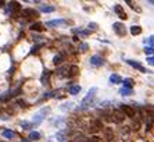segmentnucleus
<instances>
[{"instance_id": "obj_1", "label": "nucleus", "mask_w": 154, "mask_h": 142, "mask_svg": "<svg viewBox=\"0 0 154 142\" xmlns=\"http://www.w3.org/2000/svg\"><path fill=\"white\" fill-rule=\"evenodd\" d=\"M96 92H97V88H90L88 95L85 96V99L82 100V109H88L93 105V100H94V96H96Z\"/></svg>"}, {"instance_id": "obj_2", "label": "nucleus", "mask_w": 154, "mask_h": 142, "mask_svg": "<svg viewBox=\"0 0 154 142\" xmlns=\"http://www.w3.org/2000/svg\"><path fill=\"white\" fill-rule=\"evenodd\" d=\"M49 113H50V107H43V109L39 110V111L33 116V121H32V123H33V124H39V123H42Z\"/></svg>"}, {"instance_id": "obj_3", "label": "nucleus", "mask_w": 154, "mask_h": 142, "mask_svg": "<svg viewBox=\"0 0 154 142\" xmlns=\"http://www.w3.org/2000/svg\"><path fill=\"white\" fill-rule=\"evenodd\" d=\"M70 135H72L71 130L64 128V130H61V131H58L57 134H56V138H57V141L58 142H67L68 141V138H70Z\"/></svg>"}, {"instance_id": "obj_4", "label": "nucleus", "mask_w": 154, "mask_h": 142, "mask_svg": "<svg viewBox=\"0 0 154 142\" xmlns=\"http://www.w3.org/2000/svg\"><path fill=\"white\" fill-rule=\"evenodd\" d=\"M20 10H21V4L18 1H10V3H7V7H6V13L7 14L14 15L15 13H18Z\"/></svg>"}, {"instance_id": "obj_5", "label": "nucleus", "mask_w": 154, "mask_h": 142, "mask_svg": "<svg viewBox=\"0 0 154 142\" xmlns=\"http://www.w3.org/2000/svg\"><path fill=\"white\" fill-rule=\"evenodd\" d=\"M104 63H106V60L103 59L102 56L94 55L90 57V64H92L93 67H102V66H104Z\"/></svg>"}, {"instance_id": "obj_6", "label": "nucleus", "mask_w": 154, "mask_h": 142, "mask_svg": "<svg viewBox=\"0 0 154 142\" xmlns=\"http://www.w3.org/2000/svg\"><path fill=\"white\" fill-rule=\"evenodd\" d=\"M113 28H114V32L117 33L118 36H125L126 29H125V25H123L122 22H115L113 25Z\"/></svg>"}, {"instance_id": "obj_7", "label": "nucleus", "mask_w": 154, "mask_h": 142, "mask_svg": "<svg viewBox=\"0 0 154 142\" xmlns=\"http://www.w3.org/2000/svg\"><path fill=\"white\" fill-rule=\"evenodd\" d=\"M121 111L128 117H133L135 116V109L129 105H121Z\"/></svg>"}, {"instance_id": "obj_8", "label": "nucleus", "mask_w": 154, "mask_h": 142, "mask_svg": "<svg viewBox=\"0 0 154 142\" xmlns=\"http://www.w3.org/2000/svg\"><path fill=\"white\" fill-rule=\"evenodd\" d=\"M114 11L118 14V17H119L121 20H126V18H128V17H126V13L123 11L121 4H115V6H114Z\"/></svg>"}, {"instance_id": "obj_9", "label": "nucleus", "mask_w": 154, "mask_h": 142, "mask_svg": "<svg viewBox=\"0 0 154 142\" xmlns=\"http://www.w3.org/2000/svg\"><path fill=\"white\" fill-rule=\"evenodd\" d=\"M113 121H115V123H122L123 120H125V114H123L121 110H115L113 113Z\"/></svg>"}, {"instance_id": "obj_10", "label": "nucleus", "mask_w": 154, "mask_h": 142, "mask_svg": "<svg viewBox=\"0 0 154 142\" xmlns=\"http://www.w3.org/2000/svg\"><path fill=\"white\" fill-rule=\"evenodd\" d=\"M126 63H128L129 66H132L133 68H136V70L142 71V73H147V70H146V68H144L140 63H137V61H135V60H126Z\"/></svg>"}, {"instance_id": "obj_11", "label": "nucleus", "mask_w": 154, "mask_h": 142, "mask_svg": "<svg viewBox=\"0 0 154 142\" xmlns=\"http://www.w3.org/2000/svg\"><path fill=\"white\" fill-rule=\"evenodd\" d=\"M22 17H25V18H36L38 13L33 11L32 9H25V10L22 11Z\"/></svg>"}, {"instance_id": "obj_12", "label": "nucleus", "mask_w": 154, "mask_h": 142, "mask_svg": "<svg viewBox=\"0 0 154 142\" xmlns=\"http://www.w3.org/2000/svg\"><path fill=\"white\" fill-rule=\"evenodd\" d=\"M56 73H57L58 77H68L70 75V66H62L61 68H58Z\"/></svg>"}, {"instance_id": "obj_13", "label": "nucleus", "mask_w": 154, "mask_h": 142, "mask_svg": "<svg viewBox=\"0 0 154 142\" xmlns=\"http://www.w3.org/2000/svg\"><path fill=\"white\" fill-rule=\"evenodd\" d=\"M64 24H65L64 20H51V21L46 22L47 27H60V25H64Z\"/></svg>"}, {"instance_id": "obj_14", "label": "nucleus", "mask_w": 154, "mask_h": 142, "mask_svg": "<svg viewBox=\"0 0 154 142\" xmlns=\"http://www.w3.org/2000/svg\"><path fill=\"white\" fill-rule=\"evenodd\" d=\"M72 33H81L83 36H89L90 35V31L89 29H82V28H72Z\"/></svg>"}, {"instance_id": "obj_15", "label": "nucleus", "mask_w": 154, "mask_h": 142, "mask_svg": "<svg viewBox=\"0 0 154 142\" xmlns=\"http://www.w3.org/2000/svg\"><path fill=\"white\" fill-rule=\"evenodd\" d=\"M29 29L31 31H36V32H40L44 28H43V25H42L40 22H35V24H32L31 27H29Z\"/></svg>"}, {"instance_id": "obj_16", "label": "nucleus", "mask_w": 154, "mask_h": 142, "mask_svg": "<svg viewBox=\"0 0 154 142\" xmlns=\"http://www.w3.org/2000/svg\"><path fill=\"white\" fill-rule=\"evenodd\" d=\"M1 135H3L4 138H7V139H13V138L15 137V132L11 131V130H3Z\"/></svg>"}, {"instance_id": "obj_17", "label": "nucleus", "mask_w": 154, "mask_h": 142, "mask_svg": "<svg viewBox=\"0 0 154 142\" xmlns=\"http://www.w3.org/2000/svg\"><path fill=\"white\" fill-rule=\"evenodd\" d=\"M129 31H131V33H132L133 36H136V35H140V33H142V28H140L139 25H133V27L129 28Z\"/></svg>"}, {"instance_id": "obj_18", "label": "nucleus", "mask_w": 154, "mask_h": 142, "mask_svg": "<svg viewBox=\"0 0 154 142\" xmlns=\"http://www.w3.org/2000/svg\"><path fill=\"white\" fill-rule=\"evenodd\" d=\"M122 82H123V88H128V89H132V87H133V84H135L132 78H125Z\"/></svg>"}, {"instance_id": "obj_19", "label": "nucleus", "mask_w": 154, "mask_h": 142, "mask_svg": "<svg viewBox=\"0 0 154 142\" xmlns=\"http://www.w3.org/2000/svg\"><path fill=\"white\" fill-rule=\"evenodd\" d=\"M39 9H40L42 13H53V11L56 10V7H54V6H47V4H44V6H40Z\"/></svg>"}, {"instance_id": "obj_20", "label": "nucleus", "mask_w": 154, "mask_h": 142, "mask_svg": "<svg viewBox=\"0 0 154 142\" xmlns=\"http://www.w3.org/2000/svg\"><path fill=\"white\" fill-rule=\"evenodd\" d=\"M122 79H121V77L118 75V74H111L110 75V82L111 84H119Z\"/></svg>"}, {"instance_id": "obj_21", "label": "nucleus", "mask_w": 154, "mask_h": 142, "mask_svg": "<svg viewBox=\"0 0 154 142\" xmlns=\"http://www.w3.org/2000/svg\"><path fill=\"white\" fill-rule=\"evenodd\" d=\"M29 138L33 139V141H38V139H40L42 138V134L40 132H36V131H31L29 132Z\"/></svg>"}, {"instance_id": "obj_22", "label": "nucleus", "mask_w": 154, "mask_h": 142, "mask_svg": "<svg viewBox=\"0 0 154 142\" xmlns=\"http://www.w3.org/2000/svg\"><path fill=\"white\" fill-rule=\"evenodd\" d=\"M62 60H64V59H62L61 55H56L54 57H53V63H54L56 66H60V64L62 63Z\"/></svg>"}, {"instance_id": "obj_23", "label": "nucleus", "mask_w": 154, "mask_h": 142, "mask_svg": "<svg viewBox=\"0 0 154 142\" xmlns=\"http://www.w3.org/2000/svg\"><path fill=\"white\" fill-rule=\"evenodd\" d=\"M79 92H81V87H79V85H75V87L70 88V93H71V95H78Z\"/></svg>"}, {"instance_id": "obj_24", "label": "nucleus", "mask_w": 154, "mask_h": 142, "mask_svg": "<svg viewBox=\"0 0 154 142\" xmlns=\"http://www.w3.org/2000/svg\"><path fill=\"white\" fill-rule=\"evenodd\" d=\"M78 73H79V68H78L76 66H71V67H70V75H68V77L78 75Z\"/></svg>"}, {"instance_id": "obj_25", "label": "nucleus", "mask_w": 154, "mask_h": 142, "mask_svg": "<svg viewBox=\"0 0 154 142\" xmlns=\"http://www.w3.org/2000/svg\"><path fill=\"white\" fill-rule=\"evenodd\" d=\"M92 130H96V131L102 130V124H100V121H97V120L92 121Z\"/></svg>"}, {"instance_id": "obj_26", "label": "nucleus", "mask_w": 154, "mask_h": 142, "mask_svg": "<svg viewBox=\"0 0 154 142\" xmlns=\"http://www.w3.org/2000/svg\"><path fill=\"white\" fill-rule=\"evenodd\" d=\"M132 93H133L132 89H128V88H122V89H121V95H123V96H129V95H132Z\"/></svg>"}, {"instance_id": "obj_27", "label": "nucleus", "mask_w": 154, "mask_h": 142, "mask_svg": "<svg viewBox=\"0 0 154 142\" xmlns=\"http://www.w3.org/2000/svg\"><path fill=\"white\" fill-rule=\"evenodd\" d=\"M49 77H50V73H44V74L40 77V81H42V84H43V85H46V84H47Z\"/></svg>"}, {"instance_id": "obj_28", "label": "nucleus", "mask_w": 154, "mask_h": 142, "mask_svg": "<svg viewBox=\"0 0 154 142\" xmlns=\"http://www.w3.org/2000/svg\"><path fill=\"white\" fill-rule=\"evenodd\" d=\"M21 125H22L25 130H29V128H32L35 124H33V123H28V121H22V123H21Z\"/></svg>"}, {"instance_id": "obj_29", "label": "nucleus", "mask_w": 154, "mask_h": 142, "mask_svg": "<svg viewBox=\"0 0 154 142\" xmlns=\"http://www.w3.org/2000/svg\"><path fill=\"white\" fill-rule=\"evenodd\" d=\"M71 107H72V103H70V102H68V103L62 105L61 107H60V110H61V111H67V110H70Z\"/></svg>"}, {"instance_id": "obj_30", "label": "nucleus", "mask_w": 154, "mask_h": 142, "mask_svg": "<svg viewBox=\"0 0 154 142\" xmlns=\"http://www.w3.org/2000/svg\"><path fill=\"white\" fill-rule=\"evenodd\" d=\"M144 53L146 55H154V47H150V46L144 47Z\"/></svg>"}, {"instance_id": "obj_31", "label": "nucleus", "mask_w": 154, "mask_h": 142, "mask_svg": "<svg viewBox=\"0 0 154 142\" xmlns=\"http://www.w3.org/2000/svg\"><path fill=\"white\" fill-rule=\"evenodd\" d=\"M88 49H89V45L88 43H81L79 45V50H81V52H88Z\"/></svg>"}, {"instance_id": "obj_32", "label": "nucleus", "mask_w": 154, "mask_h": 142, "mask_svg": "<svg viewBox=\"0 0 154 142\" xmlns=\"http://www.w3.org/2000/svg\"><path fill=\"white\" fill-rule=\"evenodd\" d=\"M147 111L150 113V116L154 119V106H149V107H147Z\"/></svg>"}, {"instance_id": "obj_33", "label": "nucleus", "mask_w": 154, "mask_h": 142, "mask_svg": "<svg viewBox=\"0 0 154 142\" xmlns=\"http://www.w3.org/2000/svg\"><path fill=\"white\" fill-rule=\"evenodd\" d=\"M88 142H102V138H99V137H92Z\"/></svg>"}, {"instance_id": "obj_34", "label": "nucleus", "mask_w": 154, "mask_h": 142, "mask_svg": "<svg viewBox=\"0 0 154 142\" xmlns=\"http://www.w3.org/2000/svg\"><path fill=\"white\" fill-rule=\"evenodd\" d=\"M147 42L150 43V47H154V35L153 36H150V38L147 39Z\"/></svg>"}, {"instance_id": "obj_35", "label": "nucleus", "mask_w": 154, "mask_h": 142, "mask_svg": "<svg viewBox=\"0 0 154 142\" xmlns=\"http://www.w3.org/2000/svg\"><path fill=\"white\" fill-rule=\"evenodd\" d=\"M89 28H90V32H92L93 29H97V24H94V22H90V24H89Z\"/></svg>"}, {"instance_id": "obj_36", "label": "nucleus", "mask_w": 154, "mask_h": 142, "mask_svg": "<svg viewBox=\"0 0 154 142\" xmlns=\"http://www.w3.org/2000/svg\"><path fill=\"white\" fill-rule=\"evenodd\" d=\"M147 61H149V64H150V66H154V56H153V57H149V59H147Z\"/></svg>"}, {"instance_id": "obj_37", "label": "nucleus", "mask_w": 154, "mask_h": 142, "mask_svg": "<svg viewBox=\"0 0 154 142\" xmlns=\"http://www.w3.org/2000/svg\"><path fill=\"white\" fill-rule=\"evenodd\" d=\"M17 103H18V105H22V106H25V102H24V100H18Z\"/></svg>"}, {"instance_id": "obj_38", "label": "nucleus", "mask_w": 154, "mask_h": 142, "mask_svg": "<svg viewBox=\"0 0 154 142\" xmlns=\"http://www.w3.org/2000/svg\"><path fill=\"white\" fill-rule=\"evenodd\" d=\"M150 3H151V4H154V0H150Z\"/></svg>"}, {"instance_id": "obj_39", "label": "nucleus", "mask_w": 154, "mask_h": 142, "mask_svg": "<svg viewBox=\"0 0 154 142\" xmlns=\"http://www.w3.org/2000/svg\"><path fill=\"white\" fill-rule=\"evenodd\" d=\"M3 4H4V3H3V1H0V6H3Z\"/></svg>"}, {"instance_id": "obj_40", "label": "nucleus", "mask_w": 154, "mask_h": 142, "mask_svg": "<svg viewBox=\"0 0 154 142\" xmlns=\"http://www.w3.org/2000/svg\"><path fill=\"white\" fill-rule=\"evenodd\" d=\"M22 142H28V141H27V139H22Z\"/></svg>"}]
</instances>
